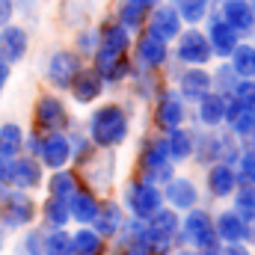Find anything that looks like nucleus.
Returning a JSON list of instances; mask_svg holds the SVG:
<instances>
[{
  "instance_id": "1",
  "label": "nucleus",
  "mask_w": 255,
  "mask_h": 255,
  "mask_svg": "<svg viewBox=\"0 0 255 255\" xmlns=\"http://www.w3.org/2000/svg\"><path fill=\"white\" fill-rule=\"evenodd\" d=\"M133 113L136 104L133 101H116V98H101L98 104L89 107L83 128L89 133V139L95 142V148H110L119 151L125 148L133 136Z\"/></svg>"
},
{
  "instance_id": "2",
  "label": "nucleus",
  "mask_w": 255,
  "mask_h": 255,
  "mask_svg": "<svg viewBox=\"0 0 255 255\" xmlns=\"http://www.w3.org/2000/svg\"><path fill=\"white\" fill-rule=\"evenodd\" d=\"M241 157V145L238 136L229 128H193V166L205 169L217 160L223 163H235Z\"/></svg>"
},
{
  "instance_id": "3",
  "label": "nucleus",
  "mask_w": 255,
  "mask_h": 255,
  "mask_svg": "<svg viewBox=\"0 0 255 255\" xmlns=\"http://www.w3.org/2000/svg\"><path fill=\"white\" fill-rule=\"evenodd\" d=\"M175 163L169 160V151H166V139L160 130H148L142 139H139V148H136V160H133V175L163 187L172 175H175Z\"/></svg>"
},
{
  "instance_id": "4",
  "label": "nucleus",
  "mask_w": 255,
  "mask_h": 255,
  "mask_svg": "<svg viewBox=\"0 0 255 255\" xmlns=\"http://www.w3.org/2000/svg\"><path fill=\"white\" fill-rule=\"evenodd\" d=\"M178 247H187L193 253L220 247V238H217V229H214V211L208 205L199 202L196 208L181 214V226H178V235H175V250Z\"/></svg>"
},
{
  "instance_id": "5",
  "label": "nucleus",
  "mask_w": 255,
  "mask_h": 255,
  "mask_svg": "<svg viewBox=\"0 0 255 255\" xmlns=\"http://www.w3.org/2000/svg\"><path fill=\"white\" fill-rule=\"evenodd\" d=\"M148 119H151V130H160V133L178 125H190V101H184L181 92L172 83H166L157 92V98L148 104Z\"/></svg>"
},
{
  "instance_id": "6",
  "label": "nucleus",
  "mask_w": 255,
  "mask_h": 255,
  "mask_svg": "<svg viewBox=\"0 0 255 255\" xmlns=\"http://www.w3.org/2000/svg\"><path fill=\"white\" fill-rule=\"evenodd\" d=\"M77 172H80V184H86L98 196H110L119 184V151L98 148Z\"/></svg>"
},
{
  "instance_id": "7",
  "label": "nucleus",
  "mask_w": 255,
  "mask_h": 255,
  "mask_svg": "<svg viewBox=\"0 0 255 255\" xmlns=\"http://www.w3.org/2000/svg\"><path fill=\"white\" fill-rule=\"evenodd\" d=\"M36 223H39V193L9 187V196L0 208V226L9 232V238L36 226Z\"/></svg>"
},
{
  "instance_id": "8",
  "label": "nucleus",
  "mask_w": 255,
  "mask_h": 255,
  "mask_svg": "<svg viewBox=\"0 0 255 255\" xmlns=\"http://www.w3.org/2000/svg\"><path fill=\"white\" fill-rule=\"evenodd\" d=\"M119 202L128 211V217H136V220H148L157 208H163V190L139 175H130L122 190H119Z\"/></svg>"
},
{
  "instance_id": "9",
  "label": "nucleus",
  "mask_w": 255,
  "mask_h": 255,
  "mask_svg": "<svg viewBox=\"0 0 255 255\" xmlns=\"http://www.w3.org/2000/svg\"><path fill=\"white\" fill-rule=\"evenodd\" d=\"M71 104L63 92H39L36 101H33V110H30V119L36 130H65L71 122Z\"/></svg>"
},
{
  "instance_id": "10",
  "label": "nucleus",
  "mask_w": 255,
  "mask_h": 255,
  "mask_svg": "<svg viewBox=\"0 0 255 255\" xmlns=\"http://www.w3.org/2000/svg\"><path fill=\"white\" fill-rule=\"evenodd\" d=\"M86 65V60L74 51V48H54L48 57H45V65H42V77L48 83V89L54 92H63L71 86L74 74Z\"/></svg>"
},
{
  "instance_id": "11",
  "label": "nucleus",
  "mask_w": 255,
  "mask_h": 255,
  "mask_svg": "<svg viewBox=\"0 0 255 255\" xmlns=\"http://www.w3.org/2000/svg\"><path fill=\"white\" fill-rule=\"evenodd\" d=\"M130 63L133 68H142V71H163V65L172 60V45L157 39L154 33L148 30H139L130 42Z\"/></svg>"
},
{
  "instance_id": "12",
  "label": "nucleus",
  "mask_w": 255,
  "mask_h": 255,
  "mask_svg": "<svg viewBox=\"0 0 255 255\" xmlns=\"http://www.w3.org/2000/svg\"><path fill=\"white\" fill-rule=\"evenodd\" d=\"M172 60L181 65H211L214 51L202 27H184L172 42Z\"/></svg>"
},
{
  "instance_id": "13",
  "label": "nucleus",
  "mask_w": 255,
  "mask_h": 255,
  "mask_svg": "<svg viewBox=\"0 0 255 255\" xmlns=\"http://www.w3.org/2000/svg\"><path fill=\"white\" fill-rule=\"evenodd\" d=\"M98 36H101L98 39V51L89 60V65H95V68L110 63V60H116V57H125L128 51H130V42H133V36L128 33L122 24H116L113 18L98 27Z\"/></svg>"
},
{
  "instance_id": "14",
  "label": "nucleus",
  "mask_w": 255,
  "mask_h": 255,
  "mask_svg": "<svg viewBox=\"0 0 255 255\" xmlns=\"http://www.w3.org/2000/svg\"><path fill=\"white\" fill-rule=\"evenodd\" d=\"M65 95H68V104L89 110L92 104H98V101L107 95V86H104V77L86 63L77 74H74V80H71V86L65 89Z\"/></svg>"
},
{
  "instance_id": "15",
  "label": "nucleus",
  "mask_w": 255,
  "mask_h": 255,
  "mask_svg": "<svg viewBox=\"0 0 255 255\" xmlns=\"http://www.w3.org/2000/svg\"><path fill=\"white\" fill-rule=\"evenodd\" d=\"M238 187L241 184H238V175H235L232 163L217 160V163H211V166L202 169V196H208L214 202H229L232 193L238 190Z\"/></svg>"
},
{
  "instance_id": "16",
  "label": "nucleus",
  "mask_w": 255,
  "mask_h": 255,
  "mask_svg": "<svg viewBox=\"0 0 255 255\" xmlns=\"http://www.w3.org/2000/svg\"><path fill=\"white\" fill-rule=\"evenodd\" d=\"M163 205H169V208H175L178 214H184V211H190L196 208L199 202H202V187H199V181L187 175V172H175L163 187Z\"/></svg>"
},
{
  "instance_id": "17",
  "label": "nucleus",
  "mask_w": 255,
  "mask_h": 255,
  "mask_svg": "<svg viewBox=\"0 0 255 255\" xmlns=\"http://www.w3.org/2000/svg\"><path fill=\"white\" fill-rule=\"evenodd\" d=\"M205 27V36H208V45H211V51H214V60H229V54L238 48V42H241V36L220 18V12L211 6V12H208V18L202 21Z\"/></svg>"
},
{
  "instance_id": "18",
  "label": "nucleus",
  "mask_w": 255,
  "mask_h": 255,
  "mask_svg": "<svg viewBox=\"0 0 255 255\" xmlns=\"http://www.w3.org/2000/svg\"><path fill=\"white\" fill-rule=\"evenodd\" d=\"M187 24L181 21V15L175 12V6L172 3H166V0H160L154 9H148V15H145V27L142 30H148V33H154L157 39H163V42H175V36L184 30Z\"/></svg>"
},
{
  "instance_id": "19",
  "label": "nucleus",
  "mask_w": 255,
  "mask_h": 255,
  "mask_svg": "<svg viewBox=\"0 0 255 255\" xmlns=\"http://www.w3.org/2000/svg\"><path fill=\"white\" fill-rule=\"evenodd\" d=\"M214 9L241 39H255V9L250 0H217Z\"/></svg>"
},
{
  "instance_id": "20",
  "label": "nucleus",
  "mask_w": 255,
  "mask_h": 255,
  "mask_svg": "<svg viewBox=\"0 0 255 255\" xmlns=\"http://www.w3.org/2000/svg\"><path fill=\"white\" fill-rule=\"evenodd\" d=\"M128 223V211L122 208L119 196H101V205H98V214L92 220V229L104 238V241H113Z\"/></svg>"
},
{
  "instance_id": "21",
  "label": "nucleus",
  "mask_w": 255,
  "mask_h": 255,
  "mask_svg": "<svg viewBox=\"0 0 255 255\" xmlns=\"http://www.w3.org/2000/svg\"><path fill=\"white\" fill-rule=\"evenodd\" d=\"M36 157H39V163H42L48 172L68 166V163H71V151H68V136H65V130H42Z\"/></svg>"
},
{
  "instance_id": "22",
  "label": "nucleus",
  "mask_w": 255,
  "mask_h": 255,
  "mask_svg": "<svg viewBox=\"0 0 255 255\" xmlns=\"http://www.w3.org/2000/svg\"><path fill=\"white\" fill-rule=\"evenodd\" d=\"M163 86H166V80H163L160 71H142V68H133L130 77H128V83H125L128 101H133L136 107H148V104L157 98V92H160Z\"/></svg>"
},
{
  "instance_id": "23",
  "label": "nucleus",
  "mask_w": 255,
  "mask_h": 255,
  "mask_svg": "<svg viewBox=\"0 0 255 255\" xmlns=\"http://www.w3.org/2000/svg\"><path fill=\"white\" fill-rule=\"evenodd\" d=\"M226 122V95L205 92L199 101L190 104V125L193 128H223Z\"/></svg>"
},
{
  "instance_id": "24",
  "label": "nucleus",
  "mask_w": 255,
  "mask_h": 255,
  "mask_svg": "<svg viewBox=\"0 0 255 255\" xmlns=\"http://www.w3.org/2000/svg\"><path fill=\"white\" fill-rule=\"evenodd\" d=\"M27 54H30V30L15 21L0 27V60H6L9 65H18L27 60Z\"/></svg>"
},
{
  "instance_id": "25",
  "label": "nucleus",
  "mask_w": 255,
  "mask_h": 255,
  "mask_svg": "<svg viewBox=\"0 0 255 255\" xmlns=\"http://www.w3.org/2000/svg\"><path fill=\"white\" fill-rule=\"evenodd\" d=\"M172 86L181 92L184 101H199L205 92H211V68L208 65H181V71L175 74Z\"/></svg>"
},
{
  "instance_id": "26",
  "label": "nucleus",
  "mask_w": 255,
  "mask_h": 255,
  "mask_svg": "<svg viewBox=\"0 0 255 255\" xmlns=\"http://www.w3.org/2000/svg\"><path fill=\"white\" fill-rule=\"evenodd\" d=\"M45 175H48V169L39 163V157H33V154H18V157H15V166H12V187L27 190V193H42Z\"/></svg>"
},
{
  "instance_id": "27",
  "label": "nucleus",
  "mask_w": 255,
  "mask_h": 255,
  "mask_svg": "<svg viewBox=\"0 0 255 255\" xmlns=\"http://www.w3.org/2000/svg\"><path fill=\"white\" fill-rule=\"evenodd\" d=\"M65 202H68L71 226H92V220H95V214H98V205H101V196L95 190H89L86 184H80Z\"/></svg>"
},
{
  "instance_id": "28",
  "label": "nucleus",
  "mask_w": 255,
  "mask_h": 255,
  "mask_svg": "<svg viewBox=\"0 0 255 255\" xmlns=\"http://www.w3.org/2000/svg\"><path fill=\"white\" fill-rule=\"evenodd\" d=\"M163 139H166V151H169V160L175 163V169L190 166V160H193V125L172 128V130L163 133Z\"/></svg>"
},
{
  "instance_id": "29",
  "label": "nucleus",
  "mask_w": 255,
  "mask_h": 255,
  "mask_svg": "<svg viewBox=\"0 0 255 255\" xmlns=\"http://www.w3.org/2000/svg\"><path fill=\"white\" fill-rule=\"evenodd\" d=\"M65 136H68V151H71V166H83L98 148H95V142L89 139V133H86V128H83V119H77V116H71V122L65 128Z\"/></svg>"
},
{
  "instance_id": "30",
  "label": "nucleus",
  "mask_w": 255,
  "mask_h": 255,
  "mask_svg": "<svg viewBox=\"0 0 255 255\" xmlns=\"http://www.w3.org/2000/svg\"><path fill=\"white\" fill-rule=\"evenodd\" d=\"M39 226L42 229H65L71 226V214H68V202L60 196L45 193L39 199Z\"/></svg>"
},
{
  "instance_id": "31",
  "label": "nucleus",
  "mask_w": 255,
  "mask_h": 255,
  "mask_svg": "<svg viewBox=\"0 0 255 255\" xmlns=\"http://www.w3.org/2000/svg\"><path fill=\"white\" fill-rule=\"evenodd\" d=\"M244 226H247V220L232 205H226V208H220L214 214V229H217L220 244H238V241H244Z\"/></svg>"
},
{
  "instance_id": "32",
  "label": "nucleus",
  "mask_w": 255,
  "mask_h": 255,
  "mask_svg": "<svg viewBox=\"0 0 255 255\" xmlns=\"http://www.w3.org/2000/svg\"><path fill=\"white\" fill-rule=\"evenodd\" d=\"M74 255H110V241H104L92 226H71Z\"/></svg>"
},
{
  "instance_id": "33",
  "label": "nucleus",
  "mask_w": 255,
  "mask_h": 255,
  "mask_svg": "<svg viewBox=\"0 0 255 255\" xmlns=\"http://www.w3.org/2000/svg\"><path fill=\"white\" fill-rule=\"evenodd\" d=\"M77 187H80V172H77V166L68 163V166H63V169H51V172L45 175V187H42V193L68 199Z\"/></svg>"
},
{
  "instance_id": "34",
  "label": "nucleus",
  "mask_w": 255,
  "mask_h": 255,
  "mask_svg": "<svg viewBox=\"0 0 255 255\" xmlns=\"http://www.w3.org/2000/svg\"><path fill=\"white\" fill-rule=\"evenodd\" d=\"M92 68H95V65H92ZM95 71L104 77V86H107V92H110V89H125L128 77H130V71H133L130 54H125V57H116V60H110V63L98 65Z\"/></svg>"
},
{
  "instance_id": "35",
  "label": "nucleus",
  "mask_w": 255,
  "mask_h": 255,
  "mask_svg": "<svg viewBox=\"0 0 255 255\" xmlns=\"http://www.w3.org/2000/svg\"><path fill=\"white\" fill-rule=\"evenodd\" d=\"M145 15H148V12H145V9H139V6H136V3H130V0H119V3H116V9H113V21H116V24H122L130 36H136V33L145 27Z\"/></svg>"
},
{
  "instance_id": "36",
  "label": "nucleus",
  "mask_w": 255,
  "mask_h": 255,
  "mask_svg": "<svg viewBox=\"0 0 255 255\" xmlns=\"http://www.w3.org/2000/svg\"><path fill=\"white\" fill-rule=\"evenodd\" d=\"M42 253L45 255H74L71 226H65V229H42Z\"/></svg>"
},
{
  "instance_id": "37",
  "label": "nucleus",
  "mask_w": 255,
  "mask_h": 255,
  "mask_svg": "<svg viewBox=\"0 0 255 255\" xmlns=\"http://www.w3.org/2000/svg\"><path fill=\"white\" fill-rule=\"evenodd\" d=\"M229 65L235 68L238 77H255V42L253 39H241L238 48L229 54Z\"/></svg>"
},
{
  "instance_id": "38",
  "label": "nucleus",
  "mask_w": 255,
  "mask_h": 255,
  "mask_svg": "<svg viewBox=\"0 0 255 255\" xmlns=\"http://www.w3.org/2000/svg\"><path fill=\"white\" fill-rule=\"evenodd\" d=\"M24 133H27V128L21 125V122L3 119V122H0V151L18 157L21 148H24Z\"/></svg>"
},
{
  "instance_id": "39",
  "label": "nucleus",
  "mask_w": 255,
  "mask_h": 255,
  "mask_svg": "<svg viewBox=\"0 0 255 255\" xmlns=\"http://www.w3.org/2000/svg\"><path fill=\"white\" fill-rule=\"evenodd\" d=\"M9 253L12 255H45L42 253V226H30L24 232L15 235V241L9 244Z\"/></svg>"
},
{
  "instance_id": "40",
  "label": "nucleus",
  "mask_w": 255,
  "mask_h": 255,
  "mask_svg": "<svg viewBox=\"0 0 255 255\" xmlns=\"http://www.w3.org/2000/svg\"><path fill=\"white\" fill-rule=\"evenodd\" d=\"M154 232H160L163 238H169V241H175V235H178V226H181V214L175 211V208H169V205H163V208H157L148 220H145Z\"/></svg>"
},
{
  "instance_id": "41",
  "label": "nucleus",
  "mask_w": 255,
  "mask_h": 255,
  "mask_svg": "<svg viewBox=\"0 0 255 255\" xmlns=\"http://www.w3.org/2000/svg\"><path fill=\"white\" fill-rule=\"evenodd\" d=\"M208 68H211V89L220 92V95H232V89H235V83L241 77L235 74V68L229 65V60H214Z\"/></svg>"
},
{
  "instance_id": "42",
  "label": "nucleus",
  "mask_w": 255,
  "mask_h": 255,
  "mask_svg": "<svg viewBox=\"0 0 255 255\" xmlns=\"http://www.w3.org/2000/svg\"><path fill=\"white\" fill-rule=\"evenodd\" d=\"M166 3L175 6V12L181 15V21H184L187 27H202V21H205L208 12H211V3H208V0H166Z\"/></svg>"
},
{
  "instance_id": "43",
  "label": "nucleus",
  "mask_w": 255,
  "mask_h": 255,
  "mask_svg": "<svg viewBox=\"0 0 255 255\" xmlns=\"http://www.w3.org/2000/svg\"><path fill=\"white\" fill-rule=\"evenodd\" d=\"M98 39H101V36H98V27L83 24V27H77V30H74V42H71V48H74V51L89 63V60H92V54L98 51Z\"/></svg>"
},
{
  "instance_id": "44",
  "label": "nucleus",
  "mask_w": 255,
  "mask_h": 255,
  "mask_svg": "<svg viewBox=\"0 0 255 255\" xmlns=\"http://www.w3.org/2000/svg\"><path fill=\"white\" fill-rule=\"evenodd\" d=\"M229 205L244 217V220H255V184H241L232 193Z\"/></svg>"
},
{
  "instance_id": "45",
  "label": "nucleus",
  "mask_w": 255,
  "mask_h": 255,
  "mask_svg": "<svg viewBox=\"0 0 255 255\" xmlns=\"http://www.w3.org/2000/svg\"><path fill=\"white\" fill-rule=\"evenodd\" d=\"M229 98H235V101L244 104V107H255V77H241V80L235 83V89H232Z\"/></svg>"
},
{
  "instance_id": "46",
  "label": "nucleus",
  "mask_w": 255,
  "mask_h": 255,
  "mask_svg": "<svg viewBox=\"0 0 255 255\" xmlns=\"http://www.w3.org/2000/svg\"><path fill=\"white\" fill-rule=\"evenodd\" d=\"M217 255H253V247L244 244V241H238V244H220Z\"/></svg>"
},
{
  "instance_id": "47",
  "label": "nucleus",
  "mask_w": 255,
  "mask_h": 255,
  "mask_svg": "<svg viewBox=\"0 0 255 255\" xmlns=\"http://www.w3.org/2000/svg\"><path fill=\"white\" fill-rule=\"evenodd\" d=\"M12 166H15V157L0 151V184H9L12 187Z\"/></svg>"
},
{
  "instance_id": "48",
  "label": "nucleus",
  "mask_w": 255,
  "mask_h": 255,
  "mask_svg": "<svg viewBox=\"0 0 255 255\" xmlns=\"http://www.w3.org/2000/svg\"><path fill=\"white\" fill-rule=\"evenodd\" d=\"M15 0H0V27H6L9 21H15Z\"/></svg>"
},
{
  "instance_id": "49",
  "label": "nucleus",
  "mask_w": 255,
  "mask_h": 255,
  "mask_svg": "<svg viewBox=\"0 0 255 255\" xmlns=\"http://www.w3.org/2000/svg\"><path fill=\"white\" fill-rule=\"evenodd\" d=\"M12 68H15V65H9L6 60H0V98L6 95V89H9V83H12Z\"/></svg>"
},
{
  "instance_id": "50",
  "label": "nucleus",
  "mask_w": 255,
  "mask_h": 255,
  "mask_svg": "<svg viewBox=\"0 0 255 255\" xmlns=\"http://www.w3.org/2000/svg\"><path fill=\"white\" fill-rule=\"evenodd\" d=\"M238 145H241V154H253L255 157V128L250 130V133L238 136Z\"/></svg>"
},
{
  "instance_id": "51",
  "label": "nucleus",
  "mask_w": 255,
  "mask_h": 255,
  "mask_svg": "<svg viewBox=\"0 0 255 255\" xmlns=\"http://www.w3.org/2000/svg\"><path fill=\"white\" fill-rule=\"evenodd\" d=\"M244 244L255 247V220H247V226H244Z\"/></svg>"
},
{
  "instance_id": "52",
  "label": "nucleus",
  "mask_w": 255,
  "mask_h": 255,
  "mask_svg": "<svg viewBox=\"0 0 255 255\" xmlns=\"http://www.w3.org/2000/svg\"><path fill=\"white\" fill-rule=\"evenodd\" d=\"M6 250H9V232L0 226V255L6 253Z\"/></svg>"
},
{
  "instance_id": "53",
  "label": "nucleus",
  "mask_w": 255,
  "mask_h": 255,
  "mask_svg": "<svg viewBox=\"0 0 255 255\" xmlns=\"http://www.w3.org/2000/svg\"><path fill=\"white\" fill-rule=\"evenodd\" d=\"M130 3H136L139 9H145V12H148V9H154V6H157L160 0H130Z\"/></svg>"
},
{
  "instance_id": "54",
  "label": "nucleus",
  "mask_w": 255,
  "mask_h": 255,
  "mask_svg": "<svg viewBox=\"0 0 255 255\" xmlns=\"http://www.w3.org/2000/svg\"><path fill=\"white\" fill-rule=\"evenodd\" d=\"M6 196H9V184H0V208H3V202H6Z\"/></svg>"
},
{
  "instance_id": "55",
  "label": "nucleus",
  "mask_w": 255,
  "mask_h": 255,
  "mask_svg": "<svg viewBox=\"0 0 255 255\" xmlns=\"http://www.w3.org/2000/svg\"><path fill=\"white\" fill-rule=\"evenodd\" d=\"M172 255H196V253L187 250V247H178V250H172Z\"/></svg>"
},
{
  "instance_id": "56",
  "label": "nucleus",
  "mask_w": 255,
  "mask_h": 255,
  "mask_svg": "<svg viewBox=\"0 0 255 255\" xmlns=\"http://www.w3.org/2000/svg\"><path fill=\"white\" fill-rule=\"evenodd\" d=\"M196 255H217V250H202V253H196Z\"/></svg>"
},
{
  "instance_id": "57",
  "label": "nucleus",
  "mask_w": 255,
  "mask_h": 255,
  "mask_svg": "<svg viewBox=\"0 0 255 255\" xmlns=\"http://www.w3.org/2000/svg\"><path fill=\"white\" fill-rule=\"evenodd\" d=\"M250 6H253V9H255V0H250Z\"/></svg>"
},
{
  "instance_id": "58",
  "label": "nucleus",
  "mask_w": 255,
  "mask_h": 255,
  "mask_svg": "<svg viewBox=\"0 0 255 255\" xmlns=\"http://www.w3.org/2000/svg\"><path fill=\"white\" fill-rule=\"evenodd\" d=\"M208 3H211V6H214V3H217V0H208Z\"/></svg>"
},
{
  "instance_id": "59",
  "label": "nucleus",
  "mask_w": 255,
  "mask_h": 255,
  "mask_svg": "<svg viewBox=\"0 0 255 255\" xmlns=\"http://www.w3.org/2000/svg\"><path fill=\"white\" fill-rule=\"evenodd\" d=\"M42 3H51V0H42Z\"/></svg>"
},
{
  "instance_id": "60",
  "label": "nucleus",
  "mask_w": 255,
  "mask_h": 255,
  "mask_svg": "<svg viewBox=\"0 0 255 255\" xmlns=\"http://www.w3.org/2000/svg\"><path fill=\"white\" fill-rule=\"evenodd\" d=\"M253 116H255V107H253Z\"/></svg>"
},
{
  "instance_id": "61",
  "label": "nucleus",
  "mask_w": 255,
  "mask_h": 255,
  "mask_svg": "<svg viewBox=\"0 0 255 255\" xmlns=\"http://www.w3.org/2000/svg\"><path fill=\"white\" fill-rule=\"evenodd\" d=\"M253 255H255V247H253Z\"/></svg>"
},
{
  "instance_id": "62",
  "label": "nucleus",
  "mask_w": 255,
  "mask_h": 255,
  "mask_svg": "<svg viewBox=\"0 0 255 255\" xmlns=\"http://www.w3.org/2000/svg\"><path fill=\"white\" fill-rule=\"evenodd\" d=\"M98 3H101V0H98Z\"/></svg>"
}]
</instances>
